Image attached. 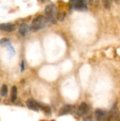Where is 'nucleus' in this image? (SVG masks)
I'll return each instance as SVG.
<instances>
[{
  "label": "nucleus",
  "instance_id": "1",
  "mask_svg": "<svg viewBox=\"0 0 120 121\" xmlns=\"http://www.w3.org/2000/svg\"><path fill=\"white\" fill-rule=\"evenodd\" d=\"M46 21H47L46 18L44 17L42 15L37 16L35 18L33 19L31 24L30 30H32L33 32H36L40 30H42L45 26Z\"/></svg>",
  "mask_w": 120,
  "mask_h": 121
},
{
  "label": "nucleus",
  "instance_id": "2",
  "mask_svg": "<svg viewBox=\"0 0 120 121\" xmlns=\"http://www.w3.org/2000/svg\"><path fill=\"white\" fill-rule=\"evenodd\" d=\"M45 13L46 14V19L47 21L52 22L53 23H56V18L57 16V8L54 4H51L46 6L45 9Z\"/></svg>",
  "mask_w": 120,
  "mask_h": 121
},
{
  "label": "nucleus",
  "instance_id": "3",
  "mask_svg": "<svg viewBox=\"0 0 120 121\" xmlns=\"http://www.w3.org/2000/svg\"><path fill=\"white\" fill-rule=\"evenodd\" d=\"M71 6L78 11H87L88 10V6L86 4V2L84 1H71L70 2Z\"/></svg>",
  "mask_w": 120,
  "mask_h": 121
},
{
  "label": "nucleus",
  "instance_id": "4",
  "mask_svg": "<svg viewBox=\"0 0 120 121\" xmlns=\"http://www.w3.org/2000/svg\"><path fill=\"white\" fill-rule=\"evenodd\" d=\"M95 117L98 121H109V113L102 109H97L95 111Z\"/></svg>",
  "mask_w": 120,
  "mask_h": 121
},
{
  "label": "nucleus",
  "instance_id": "5",
  "mask_svg": "<svg viewBox=\"0 0 120 121\" xmlns=\"http://www.w3.org/2000/svg\"><path fill=\"white\" fill-rule=\"evenodd\" d=\"M109 121H120V112L116 107H113L110 112Z\"/></svg>",
  "mask_w": 120,
  "mask_h": 121
},
{
  "label": "nucleus",
  "instance_id": "6",
  "mask_svg": "<svg viewBox=\"0 0 120 121\" xmlns=\"http://www.w3.org/2000/svg\"><path fill=\"white\" fill-rule=\"evenodd\" d=\"M16 29V27L13 23H1L0 24V30H3L4 32H13Z\"/></svg>",
  "mask_w": 120,
  "mask_h": 121
},
{
  "label": "nucleus",
  "instance_id": "7",
  "mask_svg": "<svg viewBox=\"0 0 120 121\" xmlns=\"http://www.w3.org/2000/svg\"><path fill=\"white\" fill-rule=\"evenodd\" d=\"M88 111V106L87 105L86 103L83 102L79 106L76 113L79 116H85L86 114H87Z\"/></svg>",
  "mask_w": 120,
  "mask_h": 121
},
{
  "label": "nucleus",
  "instance_id": "8",
  "mask_svg": "<svg viewBox=\"0 0 120 121\" xmlns=\"http://www.w3.org/2000/svg\"><path fill=\"white\" fill-rule=\"evenodd\" d=\"M74 107L71 105L69 104H66L64 105V106H62L61 108V109L59 110V116H64V115H67L70 113H71L74 110Z\"/></svg>",
  "mask_w": 120,
  "mask_h": 121
},
{
  "label": "nucleus",
  "instance_id": "9",
  "mask_svg": "<svg viewBox=\"0 0 120 121\" xmlns=\"http://www.w3.org/2000/svg\"><path fill=\"white\" fill-rule=\"evenodd\" d=\"M26 105H27V107L29 109L33 110V111H37L40 108V104L37 102H36L35 100H33V99H28V100H27Z\"/></svg>",
  "mask_w": 120,
  "mask_h": 121
},
{
  "label": "nucleus",
  "instance_id": "10",
  "mask_svg": "<svg viewBox=\"0 0 120 121\" xmlns=\"http://www.w3.org/2000/svg\"><path fill=\"white\" fill-rule=\"evenodd\" d=\"M30 30V27L26 23H22L19 27V33L22 35H26Z\"/></svg>",
  "mask_w": 120,
  "mask_h": 121
},
{
  "label": "nucleus",
  "instance_id": "11",
  "mask_svg": "<svg viewBox=\"0 0 120 121\" xmlns=\"http://www.w3.org/2000/svg\"><path fill=\"white\" fill-rule=\"evenodd\" d=\"M17 97V88L16 86H13L11 92V102H14Z\"/></svg>",
  "mask_w": 120,
  "mask_h": 121
},
{
  "label": "nucleus",
  "instance_id": "12",
  "mask_svg": "<svg viewBox=\"0 0 120 121\" xmlns=\"http://www.w3.org/2000/svg\"><path fill=\"white\" fill-rule=\"evenodd\" d=\"M65 16H66V14L63 11H59L57 13V19L59 21H64V18H65Z\"/></svg>",
  "mask_w": 120,
  "mask_h": 121
},
{
  "label": "nucleus",
  "instance_id": "13",
  "mask_svg": "<svg viewBox=\"0 0 120 121\" xmlns=\"http://www.w3.org/2000/svg\"><path fill=\"white\" fill-rule=\"evenodd\" d=\"M7 48H8V53H9V56L11 57H13L14 55H15V50H14V48L12 47V45H11V43L9 44V45H8L7 46Z\"/></svg>",
  "mask_w": 120,
  "mask_h": 121
},
{
  "label": "nucleus",
  "instance_id": "14",
  "mask_svg": "<svg viewBox=\"0 0 120 121\" xmlns=\"http://www.w3.org/2000/svg\"><path fill=\"white\" fill-rule=\"evenodd\" d=\"M7 92H8V88H7V86L6 84H4L1 87V96H6V94H7Z\"/></svg>",
  "mask_w": 120,
  "mask_h": 121
},
{
  "label": "nucleus",
  "instance_id": "15",
  "mask_svg": "<svg viewBox=\"0 0 120 121\" xmlns=\"http://www.w3.org/2000/svg\"><path fill=\"white\" fill-rule=\"evenodd\" d=\"M9 44H10V42H9V40L8 39L3 38V39H1L0 40V45H2V46H6V47Z\"/></svg>",
  "mask_w": 120,
  "mask_h": 121
},
{
  "label": "nucleus",
  "instance_id": "16",
  "mask_svg": "<svg viewBox=\"0 0 120 121\" xmlns=\"http://www.w3.org/2000/svg\"><path fill=\"white\" fill-rule=\"evenodd\" d=\"M103 3H104V5H105V8L108 9V8L110 7V2H109V1H103Z\"/></svg>",
  "mask_w": 120,
  "mask_h": 121
},
{
  "label": "nucleus",
  "instance_id": "17",
  "mask_svg": "<svg viewBox=\"0 0 120 121\" xmlns=\"http://www.w3.org/2000/svg\"><path fill=\"white\" fill-rule=\"evenodd\" d=\"M24 69H25V67H24V61L22 60V62H21V72H23L24 70Z\"/></svg>",
  "mask_w": 120,
  "mask_h": 121
}]
</instances>
